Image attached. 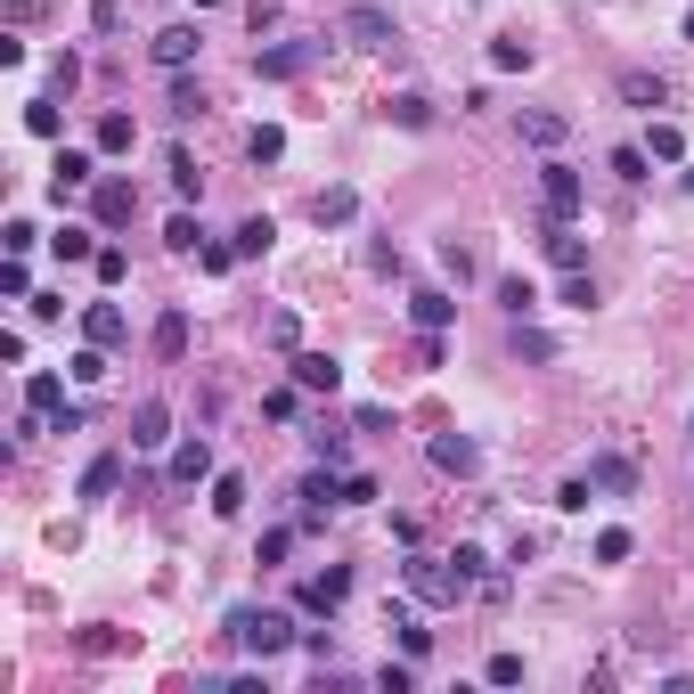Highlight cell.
<instances>
[{
	"label": "cell",
	"instance_id": "obj_1",
	"mask_svg": "<svg viewBox=\"0 0 694 694\" xmlns=\"http://www.w3.org/2000/svg\"><path fill=\"white\" fill-rule=\"evenodd\" d=\"M221 629H229V638H238L254 662L286 654V645H303V629H294V621L278 613V604H229V613H221Z\"/></svg>",
	"mask_w": 694,
	"mask_h": 694
},
{
	"label": "cell",
	"instance_id": "obj_2",
	"mask_svg": "<svg viewBox=\"0 0 694 694\" xmlns=\"http://www.w3.org/2000/svg\"><path fill=\"white\" fill-rule=\"evenodd\" d=\"M401 580H409V597L417 604H458V597H466V572H458V556H409L401 564Z\"/></svg>",
	"mask_w": 694,
	"mask_h": 694
},
{
	"label": "cell",
	"instance_id": "obj_3",
	"mask_svg": "<svg viewBox=\"0 0 694 694\" xmlns=\"http://www.w3.org/2000/svg\"><path fill=\"white\" fill-rule=\"evenodd\" d=\"M580 204H588V188H580V164L548 156V164H539V213H548V221H580Z\"/></svg>",
	"mask_w": 694,
	"mask_h": 694
},
{
	"label": "cell",
	"instance_id": "obj_4",
	"mask_svg": "<svg viewBox=\"0 0 694 694\" xmlns=\"http://www.w3.org/2000/svg\"><path fill=\"white\" fill-rule=\"evenodd\" d=\"M344 41H351V50H392L401 25H392L385 0H351V9H344Z\"/></svg>",
	"mask_w": 694,
	"mask_h": 694
},
{
	"label": "cell",
	"instance_id": "obj_5",
	"mask_svg": "<svg viewBox=\"0 0 694 694\" xmlns=\"http://www.w3.org/2000/svg\"><path fill=\"white\" fill-rule=\"evenodd\" d=\"M311 57H319V41H270V50H254V74L262 82H303Z\"/></svg>",
	"mask_w": 694,
	"mask_h": 694
},
{
	"label": "cell",
	"instance_id": "obj_6",
	"mask_svg": "<svg viewBox=\"0 0 694 694\" xmlns=\"http://www.w3.org/2000/svg\"><path fill=\"white\" fill-rule=\"evenodd\" d=\"M286 376L303 392H327V401L344 392V360H335V351H286Z\"/></svg>",
	"mask_w": 694,
	"mask_h": 694
},
{
	"label": "cell",
	"instance_id": "obj_7",
	"mask_svg": "<svg viewBox=\"0 0 694 694\" xmlns=\"http://www.w3.org/2000/svg\"><path fill=\"white\" fill-rule=\"evenodd\" d=\"M164 482H172V491H197V482H213V441L188 433L180 450H172V466H164Z\"/></svg>",
	"mask_w": 694,
	"mask_h": 694
},
{
	"label": "cell",
	"instance_id": "obj_8",
	"mask_svg": "<svg viewBox=\"0 0 694 694\" xmlns=\"http://www.w3.org/2000/svg\"><path fill=\"white\" fill-rule=\"evenodd\" d=\"M425 458H433V474H458V482H474V474H482V450H474L466 433H433V450H425Z\"/></svg>",
	"mask_w": 694,
	"mask_h": 694
},
{
	"label": "cell",
	"instance_id": "obj_9",
	"mask_svg": "<svg viewBox=\"0 0 694 694\" xmlns=\"http://www.w3.org/2000/svg\"><path fill=\"white\" fill-rule=\"evenodd\" d=\"M82 344H132V311H123V303H91V311H82Z\"/></svg>",
	"mask_w": 694,
	"mask_h": 694
},
{
	"label": "cell",
	"instance_id": "obj_10",
	"mask_svg": "<svg viewBox=\"0 0 694 694\" xmlns=\"http://www.w3.org/2000/svg\"><path fill=\"white\" fill-rule=\"evenodd\" d=\"M344 597H351V572H344V564H327L319 580H303V588H294V604H303V613H335Z\"/></svg>",
	"mask_w": 694,
	"mask_h": 694
},
{
	"label": "cell",
	"instance_id": "obj_11",
	"mask_svg": "<svg viewBox=\"0 0 694 694\" xmlns=\"http://www.w3.org/2000/svg\"><path fill=\"white\" fill-rule=\"evenodd\" d=\"M197 50H204L197 25H164V33H156V66H164V74H188V66H197Z\"/></svg>",
	"mask_w": 694,
	"mask_h": 694
},
{
	"label": "cell",
	"instance_id": "obj_12",
	"mask_svg": "<svg viewBox=\"0 0 694 694\" xmlns=\"http://www.w3.org/2000/svg\"><path fill=\"white\" fill-rule=\"evenodd\" d=\"M311 221H319V229H351V221H360V188H344V180L319 188V197H311Z\"/></svg>",
	"mask_w": 694,
	"mask_h": 694
},
{
	"label": "cell",
	"instance_id": "obj_13",
	"mask_svg": "<svg viewBox=\"0 0 694 694\" xmlns=\"http://www.w3.org/2000/svg\"><path fill=\"white\" fill-rule=\"evenodd\" d=\"M91 213H98V229H123L139 213V188L132 180H98V197H91Z\"/></svg>",
	"mask_w": 694,
	"mask_h": 694
},
{
	"label": "cell",
	"instance_id": "obj_14",
	"mask_svg": "<svg viewBox=\"0 0 694 694\" xmlns=\"http://www.w3.org/2000/svg\"><path fill=\"white\" fill-rule=\"evenodd\" d=\"M91 180H98V172H91V147H66V156L50 164V197H57V204H66L74 188H91Z\"/></svg>",
	"mask_w": 694,
	"mask_h": 694
},
{
	"label": "cell",
	"instance_id": "obj_15",
	"mask_svg": "<svg viewBox=\"0 0 694 694\" xmlns=\"http://www.w3.org/2000/svg\"><path fill=\"white\" fill-rule=\"evenodd\" d=\"M164 441H172V409H164V401H139V409H132V450H164Z\"/></svg>",
	"mask_w": 694,
	"mask_h": 694
},
{
	"label": "cell",
	"instance_id": "obj_16",
	"mask_svg": "<svg viewBox=\"0 0 694 694\" xmlns=\"http://www.w3.org/2000/svg\"><path fill=\"white\" fill-rule=\"evenodd\" d=\"M588 482H597V491H613V498H629V491H638V466L613 458V450H597V458H588Z\"/></svg>",
	"mask_w": 694,
	"mask_h": 694
},
{
	"label": "cell",
	"instance_id": "obj_17",
	"mask_svg": "<svg viewBox=\"0 0 694 694\" xmlns=\"http://www.w3.org/2000/svg\"><path fill=\"white\" fill-rule=\"evenodd\" d=\"M147 344H156V360H164V368H180V360H188V311H164Z\"/></svg>",
	"mask_w": 694,
	"mask_h": 694
},
{
	"label": "cell",
	"instance_id": "obj_18",
	"mask_svg": "<svg viewBox=\"0 0 694 694\" xmlns=\"http://www.w3.org/2000/svg\"><path fill=\"white\" fill-rule=\"evenodd\" d=\"M25 409H33V417H57V409H66V376H57V368H33V376H25Z\"/></svg>",
	"mask_w": 694,
	"mask_h": 694
},
{
	"label": "cell",
	"instance_id": "obj_19",
	"mask_svg": "<svg viewBox=\"0 0 694 694\" xmlns=\"http://www.w3.org/2000/svg\"><path fill=\"white\" fill-rule=\"evenodd\" d=\"M539 238H548V262L556 270H588V245L572 238V221H539Z\"/></svg>",
	"mask_w": 694,
	"mask_h": 694
},
{
	"label": "cell",
	"instance_id": "obj_20",
	"mask_svg": "<svg viewBox=\"0 0 694 694\" xmlns=\"http://www.w3.org/2000/svg\"><path fill=\"white\" fill-rule=\"evenodd\" d=\"M621 98L654 115V107H670V82H662V74H645V66H629V74H621Z\"/></svg>",
	"mask_w": 694,
	"mask_h": 694
},
{
	"label": "cell",
	"instance_id": "obj_21",
	"mask_svg": "<svg viewBox=\"0 0 694 694\" xmlns=\"http://www.w3.org/2000/svg\"><path fill=\"white\" fill-rule=\"evenodd\" d=\"M91 147H98V156H132V147H139V123H132V115H98Z\"/></svg>",
	"mask_w": 694,
	"mask_h": 694
},
{
	"label": "cell",
	"instance_id": "obj_22",
	"mask_svg": "<svg viewBox=\"0 0 694 694\" xmlns=\"http://www.w3.org/2000/svg\"><path fill=\"white\" fill-rule=\"evenodd\" d=\"M270 238H278V221H270V213H254V221H238V229H229L238 262H262V254H270Z\"/></svg>",
	"mask_w": 694,
	"mask_h": 694
},
{
	"label": "cell",
	"instance_id": "obj_23",
	"mask_svg": "<svg viewBox=\"0 0 694 694\" xmlns=\"http://www.w3.org/2000/svg\"><path fill=\"white\" fill-rule=\"evenodd\" d=\"M385 629L401 638V654H409V662H425V654H433V629H417V613H409V604H392V613H385Z\"/></svg>",
	"mask_w": 694,
	"mask_h": 694
},
{
	"label": "cell",
	"instance_id": "obj_24",
	"mask_svg": "<svg viewBox=\"0 0 694 694\" xmlns=\"http://www.w3.org/2000/svg\"><path fill=\"white\" fill-rule=\"evenodd\" d=\"M385 123H401V132H433V98L392 91V98H385Z\"/></svg>",
	"mask_w": 694,
	"mask_h": 694
},
{
	"label": "cell",
	"instance_id": "obj_25",
	"mask_svg": "<svg viewBox=\"0 0 694 694\" xmlns=\"http://www.w3.org/2000/svg\"><path fill=\"white\" fill-rule=\"evenodd\" d=\"M50 254H57V262H98V229L66 221V229H57V238H50Z\"/></svg>",
	"mask_w": 694,
	"mask_h": 694
},
{
	"label": "cell",
	"instance_id": "obj_26",
	"mask_svg": "<svg viewBox=\"0 0 694 694\" xmlns=\"http://www.w3.org/2000/svg\"><path fill=\"white\" fill-rule=\"evenodd\" d=\"M164 172H172V197H180V204L204 197V172H197V156H188V147H172V156H164Z\"/></svg>",
	"mask_w": 694,
	"mask_h": 694
},
{
	"label": "cell",
	"instance_id": "obj_27",
	"mask_svg": "<svg viewBox=\"0 0 694 694\" xmlns=\"http://www.w3.org/2000/svg\"><path fill=\"white\" fill-rule=\"evenodd\" d=\"M491 74H532V41H523V33H498V41H491Z\"/></svg>",
	"mask_w": 694,
	"mask_h": 694
},
{
	"label": "cell",
	"instance_id": "obj_28",
	"mask_svg": "<svg viewBox=\"0 0 694 694\" xmlns=\"http://www.w3.org/2000/svg\"><path fill=\"white\" fill-rule=\"evenodd\" d=\"M409 319L441 335V327H450V319H458V303H450V294H433V286H425V294H409Z\"/></svg>",
	"mask_w": 694,
	"mask_h": 694
},
{
	"label": "cell",
	"instance_id": "obj_29",
	"mask_svg": "<svg viewBox=\"0 0 694 694\" xmlns=\"http://www.w3.org/2000/svg\"><path fill=\"white\" fill-rule=\"evenodd\" d=\"M115 482H123V458L107 450V458H91V466H82V498H115Z\"/></svg>",
	"mask_w": 694,
	"mask_h": 694
},
{
	"label": "cell",
	"instance_id": "obj_30",
	"mask_svg": "<svg viewBox=\"0 0 694 694\" xmlns=\"http://www.w3.org/2000/svg\"><path fill=\"white\" fill-rule=\"evenodd\" d=\"M564 132H572V123H564V115H548V107H532V115H523V139H532V147H548V156L564 147Z\"/></svg>",
	"mask_w": 694,
	"mask_h": 694
},
{
	"label": "cell",
	"instance_id": "obj_31",
	"mask_svg": "<svg viewBox=\"0 0 694 694\" xmlns=\"http://www.w3.org/2000/svg\"><path fill=\"white\" fill-rule=\"evenodd\" d=\"M498 311H507V319H532V311H539L532 278H498Z\"/></svg>",
	"mask_w": 694,
	"mask_h": 694
},
{
	"label": "cell",
	"instance_id": "obj_32",
	"mask_svg": "<svg viewBox=\"0 0 694 694\" xmlns=\"http://www.w3.org/2000/svg\"><path fill=\"white\" fill-rule=\"evenodd\" d=\"M25 132H33V139H57V132H66V115H57V98H25Z\"/></svg>",
	"mask_w": 694,
	"mask_h": 694
},
{
	"label": "cell",
	"instance_id": "obj_33",
	"mask_svg": "<svg viewBox=\"0 0 694 694\" xmlns=\"http://www.w3.org/2000/svg\"><path fill=\"white\" fill-rule=\"evenodd\" d=\"M645 156H654V164H679V156H686V132H679V123H654V132H645Z\"/></svg>",
	"mask_w": 694,
	"mask_h": 694
},
{
	"label": "cell",
	"instance_id": "obj_34",
	"mask_svg": "<svg viewBox=\"0 0 694 694\" xmlns=\"http://www.w3.org/2000/svg\"><path fill=\"white\" fill-rule=\"evenodd\" d=\"M164 245H172V254H197V245H204L197 213H172V221H164Z\"/></svg>",
	"mask_w": 694,
	"mask_h": 694
},
{
	"label": "cell",
	"instance_id": "obj_35",
	"mask_svg": "<svg viewBox=\"0 0 694 694\" xmlns=\"http://www.w3.org/2000/svg\"><path fill=\"white\" fill-rule=\"evenodd\" d=\"M245 156H254V164H278V156H286V132H278V123H254V139H245Z\"/></svg>",
	"mask_w": 694,
	"mask_h": 694
},
{
	"label": "cell",
	"instance_id": "obj_36",
	"mask_svg": "<svg viewBox=\"0 0 694 694\" xmlns=\"http://www.w3.org/2000/svg\"><path fill=\"white\" fill-rule=\"evenodd\" d=\"M629 556H638V539H629L621 523H604L597 532V564H629Z\"/></svg>",
	"mask_w": 694,
	"mask_h": 694
},
{
	"label": "cell",
	"instance_id": "obj_37",
	"mask_svg": "<svg viewBox=\"0 0 694 694\" xmlns=\"http://www.w3.org/2000/svg\"><path fill=\"white\" fill-rule=\"evenodd\" d=\"M213 515H245V474H213Z\"/></svg>",
	"mask_w": 694,
	"mask_h": 694
},
{
	"label": "cell",
	"instance_id": "obj_38",
	"mask_svg": "<svg viewBox=\"0 0 694 694\" xmlns=\"http://www.w3.org/2000/svg\"><path fill=\"white\" fill-rule=\"evenodd\" d=\"M74 385H107V344H82L74 351Z\"/></svg>",
	"mask_w": 694,
	"mask_h": 694
},
{
	"label": "cell",
	"instance_id": "obj_39",
	"mask_svg": "<svg viewBox=\"0 0 694 694\" xmlns=\"http://www.w3.org/2000/svg\"><path fill=\"white\" fill-rule=\"evenodd\" d=\"M0 294H9V303H33V278H25V254H9V262H0Z\"/></svg>",
	"mask_w": 694,
	"mask_h": 694
},
{
	"label": "cell",
	"instance_id": "obj_40",
	"mask_svg": "<svg viewBox=\"0 0 694 694\" xmlns=\"http://www.w3.org/2000/svg\"><path fill=\"white\" fill-rule=\"evenodd\" d=\"M98 286H123V278H132V254H123V245H98Z\"/></svg>",
	"mask_w": 694,
	"mask_h": 694
},
{
	"label": "cell",
	"instance_id": "obj_41",
	"mask_svg": "<svg viewBox=\"0 0 694 694\" xmlns=\"http://www.w3.org/2000/svg\"><path fill=\"white\" fill-rule=\"evenodd\" d=\"M204 107H213V98H204V82H188V74H180V82H172V115L188 123V115H204Z\"/></svg>",
	"mask_w": 694,
	"mask_h": 694
},
{
	"label": "cell",
	"instance_id": "obj_42",
	"mask_svg": "<svg viewBox=\"0 0 694 694\" xmlns=\"http://www.w3.org/2000/svg\"><path fill=\"white\" fill-rule=\"evenodd\" d=\"M450 556H458V572H466L474 588H482V580H491V548H474V539H458V548H450Z\"/></svg>",
	"mask_w": 694,
	"mask_h": 694
},
{
	"label": "cell",
	"instance_id": "obj_43",
	"mask_svg": "<svg viewBox=\"0 0 694 694\" xmlns=\"http://www.w3.org/2000/svg\"><path fill=\"white\" fill-rule=\"evenodd\" d=\"M613 172L621 180H654V156H645V147H613Z\"/></svg>",
	"mask_w": 694,
	"mask_h": 694
},
{
	"label": "cell",
	"instance_id": "obj_44",
	"mask_svg": "<svg viewBox=\"0 0 694 694\" xmlns=\"http://www.w3.org/2000/svg\"><path fill=\"white\" fill-rule=\"evenodd\" d=\"M564 303H572V311H597V278H588V270H564Z\"/></svg>",
	"mask_w": 694,
	"mask_h": 694
},
{
	"label": "cell",
	"instance_id": "obj_45",
	"mask_svg": "<svg viewBox=\"0 0 694 694\" xmlns=\"http://www.w3.org/2000/svg\"><path fill=\"white\" fill-rule=\"evenodd\" d=\"M588 498H597V482H588V474H572V482L556 491V507H564V515H588Z\"/></svg>",
	"mask_w": 694,
	"mask_h": 694
},
{
	"label": "cell",
	"instance_id": "obj_46",
	"mask_svg": "<svg viewBox=\"0 0 694 694\" xmlns=\"http://www.w3.org/2000/svg\"><path fill=\"white\" fill-rule=\"evenodd\" d=\"M286 548H294V532H286V523H270L262 548H254V564H286Z\"/></svg>",
	"mask_w": 694,
	"mask_h": 694
},
{
	"label": "cell",
	"instance_id": "obj_47",
	"mask_svg": "<svg viewBox=\"0 0 694 694\" xmlns=\"http://www.w3.org/2000/svg\"><path fill=\"white\" fill-rule=\"evenodd\" d=\"M482 679H491V686H523V654H491V662H482Z\"/></svg>",
	"mask_w": 694,
	"mask_h": 694
},
{
	"label": "cell",
	"instance_id": "obj_48",
	"mask_svg": "<svg viewBox=\"0 0 694 694\" xmlns=\"http://www.w3.org/2000/svg\"><path fill=\"white\" fill-rule=\"evenodd\" d=\"M270 351H303V327H294V311H278V319H270Z\"/></svg>",
	"mask_w": 694,
	"mask_h": 694
},
{
	"label": "cell",
	"instance_id": "obj_49",
	"mask_svg": "<svg viewBox=\"0 0 694 694\" xmlns=\"http://www.w3.org/2000/svg\"><path fill=\"white\" fill-rule=\"evenodd\" d=\"M229 262H238V245H221V238H204V245H197V270H213V278H221Z\"/></svg>",
	"mask_w": 694,
	"mask_h": 694
},
{
	"label": "cell",
	"instance_id": "obj_50",
	"mask_svg": "<svg viewBox=\"0 0 694 694\" xmlns=\"http://www.w3.org/2000/svg\"><path fill=\"white\" fill-rule=\"evenodd\" d=\"M515 351H523V360H556V344H548V335H532L523 319H515Z\"/></svg>",
	"mask_w": 694,
	"mask_h": 694
},
{
	"label": "cell",
	"instance_id": "obj_51",
	"mask_svg": "<svg viewBox=\"0 0 694 694\" xmlns=\"http://www.w3.org/2000/svg\"><path fill=\"white\" fill-rule=\"evenodd\" d=\"M0 245H9V254H33L41 229H33V221H9V229H0Z\"/></svg>",
	"mask_w": 694,
	"mask_h": 694
},
{
	"label": "cell",
	"instance_id": "obj_52",
	"mask_svg": "<svg viewBox=\"0 0 694 694\" xmlns=\"http://www.w3.org/2000/svg\"><path fill=\"white\" fill-rule=\"evenodd\" d=\"M441 270H450V278H458V286H466V278H474V254H466V245H458V238H450V245H441Z\"/></svg>",
	"mask_w": 694,
	"mask_h": 694
},
{
	"label": "cell",
	"instance_id": "obj_53",
	"mask_svg": "<svg viewBox=\"0 0 694 694\" xmlns=\"http://www.w3.org/2000/svg\"><path fill=\"white\" fill-rule=\"evenodd\" d=\"M294 392H303V385H286V392H270V401H262L270 425H294Z\"/></svg>",
	"mask_w": 694,
	"mask_h": 694
},
{
	"label": "cell",
	"instance_id": "obj_54",
	"mask_svg": "<svg viewBox=\"0 0 694 694\" xmlns=\"http://www.w3.org/2000/svg\"><path fill=\"white\" fill-rule=\"evenodd\" d=\"M351 425H360V433H385L392 409H385V401H360V409H351Z\"/></svg>",
	"mask_w": 694,
	"mask_h": 694
},
{
	"label": "cell",
	"instance_id": "obj_55",
	"mask_svg": "<svg viewBox=\"0 0 694 694\" xmlns=\"http://www.w3.org/2000/svg\"><path fill=\"white\" fill-rule=\"evenodd\" d=\"M311 450H319L327 466H344V458H351V441H344V433H311Z\"/></svg>",
	"mask_w": 694,
	"mask_h": 694
},
{
	"label": "cell",
	"instance_id": "obj_56",
	"mask_svg": "<svg viewBox=\"0 0 694 694\" xmlns=\"http://www.w3.org/2000/svg\"><path fill=\"white\" fill-rule=\"evenodd\" d=\"M376 498V474H344V507H368Z\"/></svg>",
	"mask_w": 694,
	"mask_h": 694
},
{
	"label": "cell",
	"instance_id": "obj_57",
	"mask_svg": "<svg viewBox=\"0 0 694 694\" xmlns=\"http://www.w3.org/2000/svg\"><path fill=\"white\" fill-rule=\"evenodd\" d=\"M376 686H385V694H409L417 679H409V662H385V670H376Z\"/></svg>",
	"mask_w": 694,
	"mask_h": 694
},
{
	"label": "cell",
	"instance_id": "obj_58",
	"mask_svg": "<svg viewBox=\"0 0 694 694\" xmlns=\"http://www.w3.org/2000/svg\"><path fill=\"white\" fill-rule=\"evenodd\" d=\"M188 9H221V0H188Z\"/></svg>",
	"mask_w": 694,
	"mask_h": 694
},
{
	"label": "cell",
	"instance_id": "obj_59",
	"mask_svg": "<svg viewBox=\"0 0 694 694\" xmlns=\"http://www.w3.org/2000/svg\"><path fill=\"white\" fill-rule=\"evenodd\" d=\"M686 41H694V9H686Z\"/></svg>",
	"mask_w": 694,
	"mask_h": 694
},
{
	"label": "cell",
	"instance_id": "obj_60",
	"mask_svg": "<svg viewBox=\"0 0 694 694\" xmlns=\"http://www.w3.org/2000/svg\"><path fill=\"white\" fill-rule=\"evenodd\" d=\"M686 441H694V433H686Z\"/></svg>",
	"mask_w": 694,
	"mask_h": 694
}]
</instances>
